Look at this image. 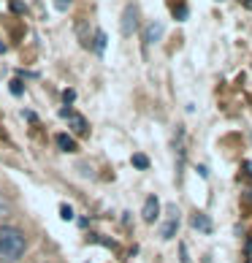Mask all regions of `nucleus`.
<instances>
[{
    "label": "nucleus",
    "instance_id": "obj_6",
    "mask_svg": "<svg viewBox=\"0 0 252 263\" xmlns=\"http://www.w3.org/2000/svg\"><path fill=\"white\" fill-rule=\"evenodd\" d=\"M54 141H57V147H60L63 152H76V149H79V147H76V141L71 139V136H65V133H60Z\"/></svg>",
    "mask_w": 252,
    "mask_h": 263
},
{
    "label": "nucleus",
    "instance_id": "obj_14",
    "mask_svg": "<svg viewBox=\"0 0 252 263\" xmlns=\"http://www.w3.org/2000/svg\"><path fill=\"white\" fill-rule=\"evenodd\" d=\"M173 16H177V19H185L187 11H185V8H173Z\"/></svg>",
    "mask_w": 252,
    "mask_h": 263
},
{
    "label": "nucleus",
    "instance_id": "obj_12",
    "mask_svg": "<svg viewBox=\"0 0 252 263\" xmlns=\"http://www.w3.org/2000/svg\"><path fill=\"white\" fill-rule=\"evenodd\" d=\"M60 217H63V220H71V217H73L71 206H60Z\"/></svg>",
    "mask_w": 252,
    "mask_h": 263
},
{
    "label": "nucleus",
    "instance_id": "obj_11",
    "mask_svg": "<svg viewBox=\"0 0 252 263\" xmlns=\"http://www.w3.org/2000/svg\"><path fill=\"white\" fill-rule=\"evenodd\" d=\"M103 49H106V35L103 33H95V52L103 54Z\"/></svg>",
    "mask_w": 252,
    "mask_h": 263
},
{
    "label": "nucleus",
    "instance_id": "obj_9",
    "mask_svg": "<svg viewBox=\"0 0 252 263\" xmlns=\"http://www.w3.org/2000/svg\"><path fill=\"white\" fill-rule=\"evenodd\" d=\"M8 214H11V201H8V196L0 190V220L8 217Z\"/></svg>",
    "mask_w": 252,
    "mask_h": 263
},
{
    "label": "nucleus",
    "instance_id": "obj_13",
    "mask_svg": "<svg viewBox=\"0 0 252 263\" xmlns=\"http://www.w3.org/2000/svg\"><path fill=\"white\" fill-rule=\"evenodd\" d=\"M63 98H65V103H71V101L76 98V92H73V90H65V92H63Z\"/></svg>",
    "mask_w": 252,
    "mask_h": 263
},
{
    "label": "nucleus",
    "instance_id": "obj_7",
    "mask_svg": "<svg viewBox=\"0 0 252 263\" xmlns=\"http://www.w3.org/2000/svg\"><path fill=\"white\" fill-rule=\"evenodd\" d=\"M192 226H196L198 231H203V233H209L211 231V220L206 217V214H192Z\"/></svg>",
    "mask_w": 252,
    "mask_h": 263
},
{
    "label": "nucleus",
    "instance_id": "obj_8",
    "mask_svg": "<svg viewBox=\"0 0 252 263\" xmlns=\"http://www.w3.org/2000/svg\"><path fill=\"white\" fill-rule=\"evenodd\" d=\"M177 228H179L177 217H171V220L166 222V226L160 228V236H163V239H173V236H177Z\"/></svg>",
    "mask_w": 252,
    "mask_h": 263
},
{
    "label": "nucleus",
    "instance_id": "obj_16",
    "mask_svg": "<svg viewBox=\"0 0 252 263\" xmlns=\"http://www.w3.org/2000/svg\"><path fill=\"white\" fill-rule=\"evenodd\" d=\"M179 252H182V263H190V260H187V247H185V245L179 247Z\"/></svg>",
    "mask_w": 252,
    "mask_h": 263
},
{
    "label": "nucleus",
    "instance_id": "obj_5",
    "mask_svg": "<svg viewBox=\"0 0 252 263\" xmlns=\"http://www.w3.org/2000/svg\"><path fill=\"white\" fill-rule=\"evenodd\" d=\"M160 35H163V25L160 22H149L147 30H144V41L154 44V41H160Z\"/></svg>",
    "mask_w": 252,
    "mask_h": 263
},
{
    "label": "nucleus",
    "instance_id": "obj_17",
    "mask_svg": "<svg viewBox=\"0 0 252 263\" xmlns=\"http://www.w3.org/2000/svg\"><path fill=\"white\" fill-rule=\"evenodd\" d=\"M247 263H252V239L247 241Z\"/></svg>",
    "mask_w": 252,
    "mask_h": 263
},
{
    "label": "nucleus",
    "instance_id": "obj_1",
    "mask_svg": "<svg viewBox=\"0 0 252 263\" xmlns=\"http://www.w3.org/2000/svg\"><path fill=\"white\" fill-rule=\"evenodd\" d=\"M27 252V236L14 226H0V258L19 260Z\"/></svg>",
    "mask_w": 252,
    "mask_h": 263
},
{
    "label": "nucleus",
    "instance_id": "obj_18",
    "mask_svg": "<svg viewBox=\"0 0 252 263\" xmlns=\"http://www.w3.org/2000/svg\"><path fill=\"white\" fill-rule=\"evenodd\" d=\"M68 3H71V0H57V6H60V8H65Z\"/></svg>",
    "mask_w": 252,
    "mask_h": 263
},
{
    "label": "nucleus",
    "instance_id": "obj_4",
    "mask_svg": "<svg viewBox=\"0 0 252 263\" xmlns=\"http://www.w3.org/2000/svg\"><path fill=\"white\" fill-rule=\"evenodd\" d=\"M63 117H68V122H71L73 133H79V136L87 133V120H84L82 114H76V111H71V109H63Z\"/></svg>",
    "mask_w": 252,
    "mask_h": 263
},
{
    "label": "nucleus",
    "instance_id": "obj_15",
    "mask_svg": "<svg viewBox=\"0 0 252 263\" xmlns=\"http://www.w3.org/2000/svg\"><path fill=\"white\" fill-rule=\"evenodd\" d=\"M11 92L19 95V92H22V84H19V82H11Z\"/></svg>",
    "mask_w": 252,
    "mask_h": 263
},
{
    "label": "nucleus",
    "instance_id": "obj_10",
    "mask_svg": "<svg viewBox=\"0 0 252 263\" xmlns=\"http://www.w3.org/2000/svg\"><path fill=\"white\" fill-rule=\"evenodd\" d=\"M133 165L135 168H149V158L147 155H133Z\"/></svg>",
    "mask_w": 252,
    "mask_h": 263
},
{
    "label": "nucleus",
    "instance_id": "obj_2",
    "mask_svg": "<svg viewBox=\"0 0 252 263\" xmlns=\"http://www.w3.org/2000/svg\"><path fill=\"white\" fill-rule=\"evenodd\" d=\"M135 30H139V8L128 6L122 11V35H133Z\"/></svg>",
    "mask_w": 252,
    "mask_h": 263
},
{
    "label": "nucleus",
    "instance_id": "obj_3",
    "mask_svg": "<svg viewBox=\"0 0 252 263\" xmlns=\"http://www.w3.org/2000/svg\"><path fill=\"white\" fill-rule=\"evenodd\" d=\"M141 214H144V222H154V220H158V214H160V201H158V196H149L147 201H144Z\"/></svg>",
    "mask_w": 252,
    "mask_h": 263
}]
</instances>
